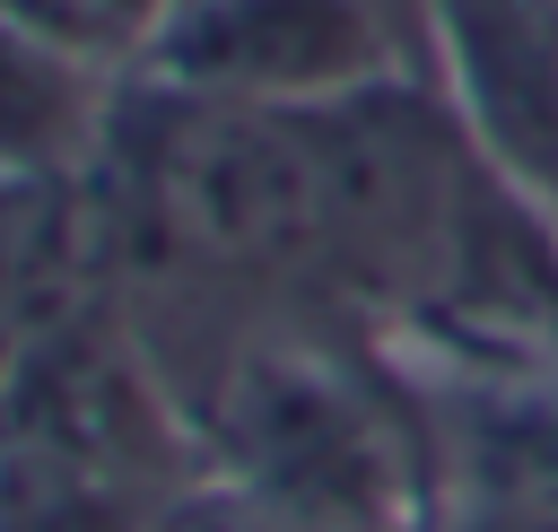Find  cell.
I'll list each match as a JSON object with an SVG mask.
<instances>
[{"mask_svg": "<svg viewBox=\"0 0 558 532\" xmlns=\"http://www.w3.org/2000/svg\"><path fill=\"white\" fill-rule=\"evenodd\" d=\"M157 70L209 105H340L384 78V26L366 0H174L157 17Z\"/></svg>", "mask_w": 558, "mask_h": 532, "instance_id": "6da1fadb", "label": "cell"}, {"mask_svg": "<svg viewBox=\"0 0 558 532\" xmlns=\"http://www.w3.org/2000/svg\"><path fill=\"white\" fill-rule=\"evenodd\" d=\"M166 201L183 227L227 253V262H305L331 244V201H323V148H314V105H218L192 122V140L166 157Z\"/></svg>", "mask_w": 558, "mask_h": 532, "instance_id": "7a4b0ae2", "label": "cell"}, {"mask_svg": "<svg viewBox=\"0 0 558 532\" xmlns=\"http://www.w3.org/2000/svg\"><path fill=\"white\" fill-rule=\"evenodd\" d=\"M471 140L558 192V0H418Z\"/></svg>", "mask_w": 558, "mask_h": 532, "instance_id": "3957f363", "label": "cell"}, {"mask_svg": "<svg viewBox=\"0 0 558 532\" xmlns=\"http://www.w3.org/2000/svg\"><path fill=\"white\" fill-rule=\"evenodd\" d=\"M96 113H105V87L87 52L61 26L0 0V183H52L61 166H78L96 140Z\"/></svg>", "mask_w": 558, "mask_h": 532, "instance_id": "277c9868", "label": "cell"}]
</instances>
